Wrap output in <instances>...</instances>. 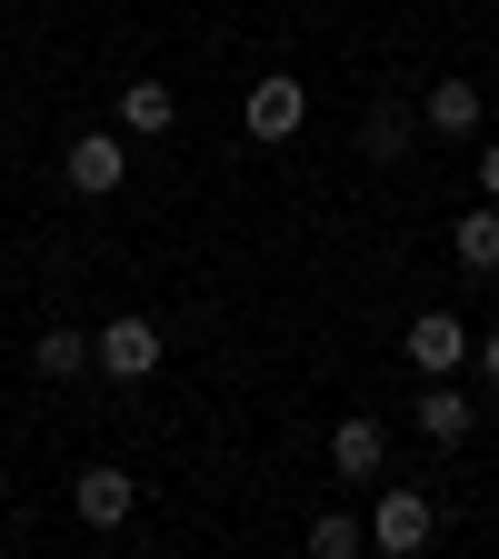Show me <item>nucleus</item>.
<instances>
[{"label":"nucleus","mask_w":499,"mask_h":559,"mask_svg":"<svg viewBox=\"0 0 499 559\" xmlns=\"http://www.w3.org/2000/svg\"><path fill=\"white\" fill-rule=\"evenodd\" d=\"M470 349H479V330H470V320H450V310H419V320H409V370L450 380V370L470 360Z\"/></svg>","instance_id":"obj_2"},{"label":"nucleus","mask_w":499,"mask_h":559,"mask_svg":"<svg viewBox=\"0 0 499 559\" xmlns=\"http://www.w3.org/2000/svg\"><path fill=\"white\" fill-rule=\"evenodd\" d=\"M479 200H499V140L479 151Z\"/></svg>","instance_id":"obj_16"},{"label":"nucleus","mask_w":499,"mask_h":559,"mask_svg":"<svg viewBox=\"0 0 499 559\" xmlns=\"http://www.w3.org/2000/svg\"><path fill=\"white\" fill-rule=\"evenodd\" d=\"M330 460H340V479H380V460H390V430L370 409H349L340 430H330Z\"/></svg>","instance_id":"obj_7"},{"label":"nucleus","mask_w":499,"mask_h":559,"mask_svg":"<svg viewBox=\"0 0 499 559\" xmlns=\"http://www.w3.org/2000/svg\"><path fill=\"white\" fill-rule=\"evenodd\" d=\"M450 250H460V270H470V280H499V200H479V210H470V221L450 230Z\"/></svg>","instance_id":"obj_8"},{"label":"nucleus","mask_w":499,"mask_h":559,"mask_svg":"<svg viewBox=\"0 0 499 559\" xmlns=\"http://www.w3.org/2000/svg\"><path fill=\"white\" fill-rule=\"evenodd\" d=\"M91 340H100V370H110V380H151V370H161V330H151V320H130V310L100 320Z\"/></svg>","instance_id":"obj_4"},{"label":"nucleus","mask_w":499,"mask_h":559,"mask_svg":"<svg viewBox=\"0 0 499 559\" xmlns=\"http://www.w3.org/2000/svg\"><path fill=\"white\" fill-rule=\"evenodd\" d=\"M120 120H130V130H140V140H161V130H170V120H180V100H170V91H161V81H130V91H120Z\"/></svg>","instance_id":"obj_12"},{"label":"nucleus","mask_w":499,"mask_h":559,"mask_svg":"<svg viewBox=\"0 0 499 559\" xmlns=\"http://www.w3.org/2000/svg\"><path fill=\"white\" fill-rule=\"evenodd\" d=\"M419 120H430L440 140H460V130H479V91H470V81H440L430 100H419Z\"/></svg>","instance_id":"obj_11"},{"label":"nucleus","mask_w":499,"mask_h":559,"mask_svg":"<svg viewBox=\"0 0 499 559\" xmlns=\"http://www.w3.org/2000/svg\"><path fill=\"white\" fill-rule=\"evenodd\" d=\"M91 360H100V340H81V330H40L31 340V370L40 380H70V370H91Z\"/></svg>","instance_id":"obj_10"},{"label":"nucleus","mask_w":499,"mask_h":559,"mask_svg":"<svg viewBox=\"0 0 499 559\" xmlns=\"http://www.w3.org/2000/svg\"><path fill=\"white\" fill-rule=\"evenodd\" d=\"M430 530H440L430 489H390V500L370 510V549H390V559H419V549H430Z\"/></svg>","instance_id":"obj_1"},{"label":"nucleus","mask_w":499,"mask_h":559,"mask_svg":"<svg viewBox=\"0 0 499 559\" xmlns=\"http://www.w3.org/2000/svg\"><path fill=\"white\" fill-rule=\"evenodd\" d=\"M400 151H409V110L380 100V110H370V160H400Z\"/></svg>","instance_id":"obj_13"},{"label":"nucleus","mask_w":499,"mask_h":559,"mask_svg":"<svg viewBox=\"0 0 499 559\" xmlns=\"http://www.w3.org/2000/svg\"><path fill=\"white\" fill-rule=\"evenodd\" d=\"M300 120H310V91L290 81V70H270V81L240 100V130H250V140H290Z\"/></svg>","instance_id":"obj_3"},{"label":"nucleus","mask_w":499,"mask_h":559,"mask_svg":"<svg viewBox=\"0 0 499 559\" xmlns=\"http://www.w3.org/2000/svg\"><path fill=\"white\" fill-rule=\"evenodd\" d=\"M70 510H81L91 530H120V520L140 510V489H130V469H110V460H100V469H81V479H70Z\"/></svg>","instance_id":"obj_6"},{"label":"nucleus","mask_w":499,"mask_h":559,"mask_svg":"<svg viewBox=\"0 0 499 559\" xmlns=\"http://www.w3.org/2000/svg\"><path fill=\"white\" fill-rule=\"evenodd\" d=\"M409 419H419V440H440V450H450V440H470V419H479V409H470V400H460L450 380H430Z\"/></svg>","instance_id":"obj_9"},{"label":"nucleus","mask_w":499,"mask_h":559,"mask_svg":"<svg viewBox=\"0 0 499 559\" xmlns=\"http://www.w3.org/2000/svg\"><path fill=\"white\" fill-rule=\"evenodd\" d=\"M349 549H360V520H349V510L310 520V559H349Z\"/></svg>","instance_id":"obj_14"},{"label":"nucleus","mask_w":499,"mask_h":559,"mask_svg":"<svg viewBox=\"0 0 499 559\" xmlns=\"http://www.w3.org/2000/svg\"><path fill=\"white\" fill-rule=\"evenodd\" d=\"M120 170H130V160H120V140H110V130H81V140L60 151V180L81 190V200H110V190H120Z\"/></svg>","instance_id":"obj_5"},{"label":"nucleus","mask_w":499,"mask_h":559,"mask_svg":"<svg viewBox=\"0 0 499 559\" xmlns=\"http://www.w3.org/2000/svg\"><path fill=\"white\" fill-rule=\"evenodd\" d=\"M479 380L499 390V330H479Z\"/></svg>","instance_id":"obj_15"}]
</instances>
